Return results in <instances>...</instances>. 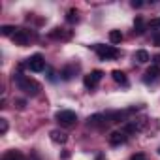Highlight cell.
<instances>
[{"instance_id": "obj_1", "label": "cell", "mask_w": 160, "mask_h": 160, "mask_svg": "<svg viewBox=\"0 0 160 160\" xmlns=\"http://www.w3.org/2000/svg\"><path fill=\"white\" fill-rule=\"evenodd\" d=\"M13 83H15V85L19 87V91H23L27 96H36V94H40V91H42L40 83H36L34 79H30V77H27V75H23L21 72L13 73Z\"/></svg>"}, {"instance_id": "obj_2", "label": "cell", "mask_w": 160, "mask_h": 160, "mask_svg": "<svg viewBox=\"0 0 160 160\" xmlns=\"http://www.w3.org/2000/svg\"><path fill=\"white\" fill-rule=\"evenodd\" d=\"M92 47H94V51L98 53L100 60H113V58H117V57L121 55L113 45H102V43H96V45H92Z\"/></svg>"}, {"instance_id": "obj_3", "label": "cell", "mask_w": 160, "mask_h": 160, "mask_svg": "<svg viewBox=\"0 0 160 160\" xmlns=\"http://www.w3.org/2000/svg\"><path fill=\"white\" fill-rule=\"evenodd\" d=\"M55 119H57V122H58L60 126H73V124L77 122V115H75L73 111H70V109H60V111H57Z\"/></svg>"}, {"instance_id": "obj_4", "label": "cell", "mask_w": 160, "mask_h": 160, "mask_svg": "<svg viewBox=\"0 0 160 160\" xmlns=\"http://www.w3.org/2000/svg\"><path fill=\"white\" fill-rule=\"evenodd\" d=\"M25 66L30 70V72H43L45 70V60H43V57L42 55H32L30 58H27V62H25Z\"/></svg>"}, {"instance_id": "obj_5", "label": "cell", "mask_w": 160, "mask_h": 160, "mask_svg": "<svg viewBox=\"0 0 160 160\" xmlns=\"http://www.w3.org/2000/svg\"><path fill=\"white\" fill-rule=\"evenodd\" d=\"M102 77H104V72L94 70V72H91L89 75H85L83 83H85V87H87V89H94V87L100 83V79H102Z\"/></svg>"}, {"instance_id": "obj_6", "label": "cell", "mask_w": 160, "mask_h": 160, "mask_svg": "<svg viewBox=\"0 0 160 160\" xmlns=\"http://www.w3.org/2000/svg\"><path fill=\"white\" fill-rule=\"evenodd\" d=\"M160 79V66H156V64H152L147 72H145V77H143V81L147 83V85H152V83H156Z\"/></svg>"}, {"instance_id": "obj_7", "label": "cell", "mask_w": 160, "mask_h": 160, "mask_svg": "<svg viewBox=\"0 0 160 160\" xmlns=\"http://www.w3.org/2000/svg\"><path fill=\"white\" fill-rule=\"evenodd\" d=\"M126 132L124 130H115V132H111L109 134V145H113V147H117V145H122L124 141H126Z\"/></svg>"}, {"instance_id": "obj_8", "label": "cell", "mask_w": 160, "mask_h": 160, "mask_svg": "<svg viewBox=\"0 0 160 160\" xmlns=\"http://www.w3.org/2000/svg\"><path fill=\"white\" fill-rule=\"evenodd\" d=\"M12 38H13V42L17 45H28V42H30V34L27 30H23V28H17Z\"/></svg>"}, {"instance_id": "obj_9", "label": "cell", "mask_w": 160, "mask_h": 160, "mask_svg": "<svg viewBox=\"0 0 160 160\" xmlns=\"http://www.w3.org/2000/svg\"><path fill=\"white\" fill-rule=\"evenodd\" d=\"M106 115L104 113H96V115H92V117H89V126H102V124H106Z\"/></svg>"}, {"instance_id": "obj_10", "label": "cell", "mask_w": 160, "mask_h": 160, "mask_svg": "<svg viewBox=\"0 0 160 160\" xmlns=\"http://www.w3.org/2000/svg\"><path fill=\"white\" fill-rule=\"evenodd\" d=\"M111 77H113V81L119 83V85H128V79H126V73L121 72V70H113L111 72Z\"/></svg>"}, {"instance_id": "obj_11", "label": "cell", "mask_w": 160, "mask_h": 160, "mask_svg": "<svg viewBox=\"0 0 160 160\" xmlns=\"http://www.w3.org/2000/svg\"><path fill=\"white\" fill-rule=\"evenodd\" d=\"M51 139L55 141V143H66L68 141V136L64 134V132H60V130H51Z\"/></svg>"}, {"instance_id": "obj_12", "label": "cell", "mask_w": 160, "mask_h": 160, "mask_svg": "<svg viewBox=\"0 0 160 160\" xmlns=\"http://www.w3.org/2000/svg\"><path fill=\"white\" fill-rule=\"evenodd\" d=\"M134 60H138L139 64H145V62H149V60H151V57H149V53H147L145 49H139V51H136Z\"/></svg>"}, {"instance_id": "obj_13", "label": "cell", "mask_w": 160, "mask_h": 160, "mask_svg": "<svg viewBox=\"0 0 160 160\" xmlns=\"http://www.w3.org/2000/svg\"><path fill=\"white\" fill-rule=\"evenodd\" d=\"M134 32H136L138 36H141V34L145 32V23H143L141 17H136V21H134Z\"/></svg>"}, {"instance_id": "obj_14", "label": "cell", "mask_w": 160, "mask_h": 160, "mask_svg": "<svg viewBox=\"0 0 160 160\" xmlns=\"http://www.w3.org/2000/svg\"><path fill=\"white\" fill-rule=\"evenodd\" d=\"M2 160H25V156L19 152V151H10L2 156Z\"/></svg>"}, {"instance_id": "obj_15", "label": "cell", "mask_w": 160, "mask_h": 160, "mask_svg": "<svg viewBox=\"0 0 160 160\" xmlns=\"http://www.w3.org/2000/svg\"><path fill=\"white\" fill-rule=\"evenodd\" d=\"M73 73H75V70H73L72 66H66V68H62V70H60V77L64 79V81H70Z\"/></svg>"}, {"instance_id": "obj_16", "label": "cell", "mask_w": 160, "mask_h": 160, "mask_svg": "<svg viewBox=\"0 0 160 160\" xmlns=\"http://www.w3.org/2000/svg\"><path fill=\"white\" fill-rule=\"evenodd\" d=\"M109 42L111 43H121L122 42V32L121 30H111L109 32Z\"/></svg>"}, {"instance_id": "obj_17", "label": "cell", "mask_w": 160, "mask_h": 160, "mask_svg": "<svg viewBox=\"0 0 160 160\" xmlns=\"http://www.w3.org/2000/svg\"><path fill=\"white\" fill-rule=\"evenodd\" d=\"M15 27H12V25H4V27H0V34L2 36H13L15 34Z\"/></svg>"}, {"instance_id": "obj_18", "label": "cell", "mask_w": 160, "mask_h": 160, "mask_svg": "<svg viewBox=\"0 0 160 160\" xmlns=\"http://www.w3.org/2000/svg\"><path fill=\"white\" fill-rule=\"evenodd\" d=\"M66 21H68V23H77V21H79L77 12H75V10H70V12H68V15H66Z\"/></svg>"}, {"instance_id": "obj_19", "label": "cell", "mask_w": 160, "mask_h": 160, "mask_svg": "<svg viewBox=\"0 0 160 160\" xmlns=\"http://www.w3.org/2000/svg\"><path fill=\"white\" fill-rule=\"evenodd\" d=\"M151 36H152L154 45H160V30H152V32H151Z\"/></svg>"}, {"instance_id": "obj_20", "label": "cell", "mask_w": 160, "mask_h": 160, "mask_svg": "<svg viewBox=\"0 0 160 160\" xmlns=\"http://www.w3.org/2000/svg\"><path fill=\"white\" fill-rule=\"evenodd\" d=\"M6 132H8V121L0 119V134H6Z\"/></svg>"}, {"instance_id": "obj_21", "label": "cell", "mask_w": 160, "mask_h": 160, "mask_svg": "<svg viewBox=\"0 0 160 160\" xmlns=\"http://www.w3.org/2000/svg\"><path fill=\"white\" fill-rule=\"evenodd\" d=\"M130 160H147V158H145V154H143V152H136V154H132V158H130Z\"/></svg>"}, {"instance_id": "obj_22", "label": "cell", "mask_w": 160, "mask_h": 160, "mask_svg": "<svg viewBox=\"0 0 160 160\" xmlns=\"http://www.w3.org/2000/svg\"><path fill=\"white\" fill-rule=\"evenodd\" d=\"M151 27H152V28H160V17H158V19H152V21H151Z\"/></svg>"}, {"instance_id": "obj_23", "label": "cell", "mask_w": 160, "mask_h": 160, "mask_svg": "<svg viewBox=\"0 0 160 160\" xmlns=\"http://www.w3.org/2000/svg\"><path fill=\"white\" fill-rule=\"evenodd\" d=\"M15 104H17V108H19V109H25V106H27V102H25V100H15Z\"/></svg>"}, {"instance_id": "obj_24", "label": "cell", "mask_w": 160, "mask_h": 160, "mask_svg": "<svg viewBox=\"0 0 160 160\" xmlns=\"http://www.w3.org/2000/svg\"><path fill=\"white\" fill-rule=\"evenodd\" d=\"M141 6H143L141 0H132V8H141Z\"/></svg>"}, {"instance_id": "obj_25", "label": "cell", "mask_w": 160, "mask_h": 160, "mask_svg": "<svg viewBox=\"0 0 160 160\" xmlns=\"http://www.w3.org/2000/svg\"><path fill=\"white\" fill-rule=\"evenodd\" d=\"M47 73H49V75H47V77H49V81H55V79H57V77H55V72H53V70H47Z\"/></svg>"}, {"instance_id": "obj_26", "label": "cell", "mask_w": 160, "mask_h": 160, "mask_svg": "<svg viewBox=\"0 0 160 160\" xmlns=\"http://www.w3.org/2000/svg\"><path fill=\"white\" fill-rule=\"evenodd\" d=\"M152 58H154V62H156V66H158V64H160V55H154Z\"/></svg>"}, {"instance_id": "obj_27", "label": "cell", "mask_w": 160, "mask_h": 160, "mask_svg": "<svg viewBox=\"0 0 160 160\" xmlns=\"http://www.w3.org/2000/svg\"><path fill=\"white\" fill-rule=\"evenodd\" d=\"M32 160H40V158H38V154H36V152H32Z\"/></svg>"}, {"instance_id": "obj_28", "label": "cell", "mask_w": 160, "mask_h": 160, "mask_svg": "<svg viewBox=\"0 0 160 160\" xmlns=\"http://www.w3.org/2000/svg\"><path fill=\"white\" fill-rule=\"evenodd\" d=\"M158 154H160V147H158Z\"/></svg>"}]
</instances>
